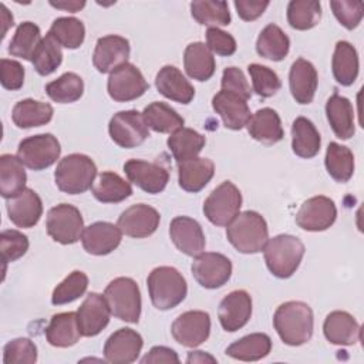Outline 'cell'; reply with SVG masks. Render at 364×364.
<instances>
[{
	"instance_id": "1",
	"label": "cell",
	"mask_w": 364,
	"mask_h": 364,
	"mask_svg": "<svg viewBox=\"0 0 364 364\" xmlns=\"http://www.w3.org/2000/svg\"><path fill=\"white\" fill-rule=\"evenodd\" d=\"M313 310L303 301H286L277 307L273 326L287 346H301L313 336Z\"/></svg>"
},
{
	"instance_id": "2",
	"label": "cell",
	"mask_w": 364,
	"mask_h": 364,
	"mask_svg": "<svg viewBox=\"0 0 364 364\" xmlns=\"http://www.w3.org/2000/svg\"><path fill=\"white\" fill-rule=\"evenodd\" d=\"M226 237L240 253L262 252L269 240L267 223L260 213L245 210L228 225Z\"/></svg>"
},
{
	"instance_id": "3",
	"label": "cell",
	"mask_w": 364,
	"mask_h": 364,
	"mask_svg": "<svg viewBox=\"0 0 364 364\" xmlns=\"http://www.w3.org/2000/svg\"><path fill=\"white\" fill-rule=\"evenodd\" d=\"M148 291L158 310H169L182 303L188 293L185 277L171 266L155 267L148 279Z\"/></svg>"
},
{
	"instance_id": "4",
	"label": "cell",
	"mask_w": 364,
	"mask_h": 364,
	"mask_svg": "<svg viewBox=\"0 0 364 364\" xmlns=\"http://www.w3.org/2000/svg\"><path fill=\"white\" fill-rule=\"evenodd\" d=\"M263 252L270 273L279 279H287L299 269L304 256V245L296 236L277 235L267 240Z\"/></svg>"
},
{
	"instance_id": "5",
	"label": "cell",
	"mask_w": 364,
	"mask_h": 364,
	"mask_svg": "<svg viewBox=\"0 0 364 364\" xmlns=\"http://www.w3.org/2000/svg\"><path fill=\"white\" fill-rule=\"evenodd\" d=\"M97 166L94 161L82 154H71L64 156L55 168L54 179L61 192L68 195L84 193L94 185Z\"/></svg>"
},
{
	"instance_id": "6",
	"label": "cell",
	"mask_w": 364,
	"mask_h": 364,
	"mask_svg": "<svg viewBox=\"0 0 364 364\" xmlns=\"http://www.w3.org/2000/svg\"><path fill=\"white\" fill-rule=\"evenodd\" d=\"M104 297L111 314L128 323H138L141 316V291L131 277H117L105 287Z\"/></svg>"
},
{
	"instance_id": "7",
	"label": "cell",
	"mask_w": 364,
	"mask_h": 364,
	"mask_svg": "<svg viewBox=\"0 0 364 364\" xmlns=\"http://www.w3.org/2000/svg\"><path fill=\"white\" fill-rule=\"evenodd\" d=\"M242 193L230 181L222 182L203 202V213L216 226H228L240 212Z\"/></svg>"
},
{
	"instance_id": "8",
	"label": "cell",
	"mask_w": 364,
	"mask_h": 364,
	"mask_svg": "<svg viewBox=\"0 0 364 364\" xmlns=\"http://www.w3.org/2000/svg\"><path fill=\"white\" fill-rule=\"evenodd\" d=\"M61 154L58 139L53 134H38L24 138L17 148V158L33 171H41L57 162Z\"/></svg>"
},
{
	"instance_id": "9",
	"label": "cell",
	"mask_w": 364,
	"mask_h": 364,
	"mask_svg": "<svg viewBox=\"0 0 364 364\" xmlns=\"http://www.w3.org/2000/svg\"><path fill=\"white\" fill-rule=\"evenodd\" d=\"M46 228L53 240L61 245H73L81 239L84 220L75 206L70 203H60L48 210Z\"/></svg>"
},
{
	"instance_id": "10",
	"label": "cell",
	"mask_w": 364,
	"mask_h": 364,
	"mask_svg": "<svg viewBox=\"0 0 364 364\" xmlns=\"http://www.w3.org/2000/svg\"><path fill=\"white\" fill-rule=\"evenodd\" d=\"M111 139L121 148H135L149 136L148 125L141 112L135 109L114 114L108 125Z\"/></svg>"
},
{
	"instance_id": "11",
	"label": "cell",
	"mask_w": 364,
	"mask_h": 364,
	"mask_svg": "<svg viewBox=\"0 0 364 364\" xmlns=\"http://www.w3.org/2000/svg\"><path fill=\"white\" fill-rule=\"evenodd\" d=\"M192 274L205 289L222 287L232 274V262L222 253L202 252L192 262Z\"/></svg>"
},
{
	"instance_id": "12",
	"label": "cell",
	"mask_w": 364,
	"mask_h": 364,
	"mask_svg": "<svg viewBox=\"0 0 364 364\" xmlns=\"http://www.w3.org/2000/svg\"><path fill=\"white\" fill-rule=\"evenodd\" d=\"M142 73L131 63H125L109 73L107 90L109 97L118 102H127L139 98L148 90Z\"/></svg>"
},
{
	"instance_id": "13",
	"label": "cell",
	"mask_w": 364,
	"mask_h": 364,
	"mask_svg": "<svg viewBox=\"0 0 364 364\" xmlns=\"http://www.w3.org/2000/svg\"><path fill=\"white\" fill-rule=\"evenodd\" d=\"M175 341L185 347H198L208 340L210 333V317L206 311L191 310L175 318L171 326Z\"/></svg>"
},
{
	"instance_id": "14",
	"label": "cell",
	"mask_w": 364,
	"mask_h": 364,
	"mask_svg": "<svg viewBox=\"0 0 364 364\" xmlns=\"http://www.w3.org/2000/svg\"><path fill=\"white\" fill-rule=\"evenodd\" d=\"M337 218V208L333 199L318 195L303 202L296 213V223L303 230L321 232L328 229Z\"/></svg>"
},
{
	"instance_id": "15",
	"label": "cell",
	"mask_w": 364,
	"mask_h": 364,
	"mask_svg": "<svg viewBox=\"0 0 364 364\" xmlns=\"http://www.w3.org/2000/svg\"><path fill=\"white\" fill-rule=\"evenodd\" d=\"M159 220L161 215L155 208L145 203H136L119 215L117 226L124 235L142 239L155 233L159 226Z\"/></svg>"
},
{
	"instance_id": "16",
	"label": "cell",
	"mask_w": 364,
	"mask_h": 364,
	"mask_svg": "<svg viewBox=\"0 0 364 364\" xmlns=\"http://www.w3.org/2000/svg\"><path fill=\"white\" fill-rule=\"evenodd\" d=\"M124 172L129 182L146 193H159L166 188L169 172L159 164L142 159H129L124 164Z\"/></svg>"
},
{
	"instance_id": "17",
	"label": "cell",
	"mask_w": 364,
	"mask_h": 364,
	"mask_svg": "<svg viewBox=\"0 0 364 364\" xmlns=\"http://www.w3.org/2000/svg\"><path fill=\"white\" fill-rule=\"evenodd\" d=\"M111 310L104 296L90 293L77 310V321L81 336L94 337L109 323Z\"/></svg>"
},
{
	"instance_id": "18",
	"label": "cell",
	"mask_w": 364,
	"mask_h": 364,
	"mask_svg": "<svg viewBox=\"0 0 364 364\" xmlns=\"http://www.w3.org/2000/svg\"><path fill=\"white\" fill-rule=\"evenodd\" d=\"M144 346L139 333L132 328H119L112 333L104 346L105 361L112 364H129L136 361Z\"/></svg>"
},
{
	"instance_id": "19",
	"label": "cell",
	"mask_w": 364,
	"mask_h": 364,
	"mask_svg": "<svg viewBox=\"0 0 364 364\" xmlns=\"http://www.w3.org/2000/svg\"><path fill=\"white\" fill-rule=\"evenodd\" d=\"M129 51V41L125 37L115 34L104 36L97 40L92 64L102 74L112 73L115 68L127 63Z\"/></svg>"
},
{
	"instance_id": "20",
	"label": "cell",
	"mask_w": 364,
	"mask_h": 364,
	"mask_svg": "<svg viewBox=\"0 0 364 364\" xmlns=\"http://www.w3.org/2000/svg\"><path fill=\"white\" fill-rule=\"evenodd\" d=\"M252 316V299L245 290L230 291L222 299L218 309L220 326L226 331H237L247 324Z\"/></svg>"
},
{
	"instance_id": "21",
	"label": "cell",
	"mask_w": 364,
	"mask_h": 364,
	"mask_svg": "<svg viewBox=\"0 0 364 364\" xmlns=\"http://www.w3.org/2000/svg\"><path fill=\"white\" fill-rule=\"evenodd\" d=\"M169 236L178 250L188 256H198L203 252L206 240L198 220L188 216H176L169 225Z\"/></svg>"
},
{
	"instance_id": "22",
	"label": "cell",
	"mask_w": 364,
	"mask_h": 364,
	"mask_svg": "<svg viewBox=\"0 0 364 364\" xmlns=\"http://www.w3.org/2000/svg\"><path fill=\"white\" fill-rule=\"evenodd\" d=\"M122 239V232L118 226L109 222H95L87 226L81 235L82 247L87 253L104 256L115 250Z\"/></svg>"
},
{
	"instance_id": "23",
	"label": "cell",
	"mask_w": 364,
	"mask_h": 364,
	"mask_svg": "<svg viewBox=\"0 0 364 364\" xmlns=\"http://www.w3.org/2000/svg\"><path fill=\"white\" fill-rule=\"evenodd\" d=\"M7 213L17 228L30 229L38 223L43 215L41 199L33 189L26 188L7 199Z\"/></svg>"
},
{
	"instance_id": "24",
	"label": "cell",
	"mask_w": 364,
	"mask_h": 364,
	"mask_svg": "<svg viewBox=\"0 0 364 364\" xmlns=\"http://www.w3.org/2000/svg\"><path fill=\"white\" fill-rule=\"evenodd\" d=\"M212 107L216 114L220 115L225 127L229 129H242L247 125L252 117L246 100L223 90L213 95Z\"/></svg>"
},
{
	"instance_id": "25",
	"label": "cell",
	"mask_w": 364,
	"mask_h": 364,
	"mask_svg": "<svg viewBox=\"0 0 364 364\" xmlns=\"http://www.w3.org/2000/svg\"><path fill=\"white\" fill-rule=\"evenodd\" d=\"M317 84H318V77L314 65L304 58H297L291 64L290 73H289L290 92L296 100V102L310 104L314 98Z\"/></svg>"
},
{
	"instance_id": "26",
	"label": "cell",
	"mask_w": 364,
	"mask_h": 364,
	"mask_svg": "<svg viewBox=\"0 0 364 364\" xmlns=\"http://www.w3.org/2000/svg\"><path fill=\"white\" fill-rule=\"evenodd\" d=\"M323 333L327 341L337 346H351L360 340V324L358 321L347 311L336 310L327 314Z\"/></svg>"
},
{
	"instance_id": "27",
	"label": "cell",
	"mask_w": 364,
	"mask_h": 364,
	"mask_svg": "<svg viewBox=\"0 0 364 364\" xmlns=\"http://www.w3.org/2000/svg\"><path fill=\"white\" fill-rule=\"evenodd\" d=\"M155 87L164 97L181 104H189L195 97L192 84L173 65H164L158 71Z\"/></svg>"
},
{
	"instance_id": "28",
	"label": "cell",
	"mask_w": 364,
	"mask_h": 364,
	"mask_svg": "<svg viewBox=\"0 0 364 364\" xmlns=\"http://www.w3.org/2000/svg\"><path fill=\"white\" fill-rule=\"evenodd\" d=\"M215 165L209 158H193L178 162V182L186 192H199L213 178Z\"/></svg>"
},
{
	"instance_id": "29",
	"label": "cell",
	"mask_w": 364,
	"mask_h": 364,
	"mask_svg": "<svg viewBox=\"0 0 364 364\" xmlns=\"http://www.w3.org/2000/svg\"><path fill=\"white\" fill-rule=\"evenodd\" d=\"M326 115L336 136L348 139L354 135V109L348 98L334 92L326 102Z\"/></svg>"
},
{
	"instance_id": "30",
	"label": "cell",
	"mask_w": 364,
	"mask_h": 364,
	"mask_svg": "<svg viewBox=\"0 0 364 364\" xmlns=\"http://www.w3.org/2000/svg\"><path fill=\"white\" fill-rule=\"evenodd\" d=\"M246 127L250 136L264 145H273L282 141L284 135L280 117L272 108L257 109Z\"/></svg>"
},
{
	"instance_id": "31",
	"label": "cell",
	"mask_w": 364,
	"mask_h": 364,
	"mask_svg": "<svg viewBox=\"0 0 364 364\" xmlns=\"http://www.w3.org/2000/svg\"><path fill=\"white\" fill-rule=\"evenodd\" d=\"M80 337L81 333L78 328L77 313L73 311L54 314L46 328V338L54 347H71L80 340Z\"/></svg>"
},
{
	"instance_id": "32",
	"label": "cell",
	"mask_w": 364,
	"mask_h": 364,
	"mask_svg": "<svg viewBox=\"0 0 364 364\" xmlns=\"http://www.w3.org/2000/svg\"><path fill=\"white\" fill-rule=\"evenodd\" d=\"M183 67L191 78L208 81L215 73V57L203 43H191L183 54Z\"/></svg>"
},
{
	"instance_id": "33",
	"label": "cell",
	"mask_w": 364,
	"mask_h": 364,
	"mask_svg": "<svg viewBox=\"0 0 364 364\" xmlns=\"http://www.w3.org/2000/svg\"><path fill=\"white\" fill-rule=\"evenodd\" d=\"M321 145L320 134L316 129L314 124L304 118L299 117L293 121L291 125V149L300 158H313L318 154Z\"/></svg>"
},
{
	"instance_id": "34",
	"label": "cell",
	"mask_w": 364,
	"mask_h": 364,
	"mask_svg": "<svg viewBox=\"0 0 364 364\" xmlns=\"http://www.w3.org/2000/svg\"><path fill=\"white\" fill-rule=\"evenodd\" d=\"M333 75L344 87L351 85L358 75V54L348 41H338L331 60Z\"/></svg>"
},
{
	"instance_id": "35",
	"label": "cell",
	"mask_w": 364,
	"mask_h": 364,
	"mask_svg": "<svg viewBox=\"0 0 364 364\" xmlns=\"http://www.w3.org/2000/svg\"><path fill=\"white\" fill-rule=\"evenodd\" d=\"M54 109L50 104L37 100H21L18 101L11 112L14 125L18 128L41 127L51 121Z\"/></svg>"
},
{
	"instance_id": "36",
	"label": "cell",
	"mask_w": 364,
	"mask_h": 364,
	"mask_svg": "<svg viewBox=\"0 0 364 364\" xmlns=\"http://www.w3.org/2000/svg\"><path fill=\"white\" fill-rule=\"evenodd\" d=\"M272 350V340L264 333L247 334L226 348V354L240 361H257L264 358Z\"/></svg>"
},
{
	"instance_id": "37",
	"label": "cell",
	"mask_w": 364,
	"mask_h": 364,
	"mask_svg": "<svg viewBox=\"0 0 364 364\" xmlns=\"http://www.w3.org/2000/svg\"><path fill=\"white\" fill-rule=\"evenodd\" d=\"M166 144L176 162H182L198 158L199 152L203 149L206 144V139L202 134L196 132L195 129L182 127L171 134Z\"/></svg>"
},
{
	"instance_id": "38",
	"label": "cell",
	"mask_w": 364,
	"mask_h": 364,
	"mask_svg": "<svg viewBox=\"0 0 364 364\" xmlns=\"http://www.w3.org/2000/svg\"><path fill=\"white\" fill-rule=\"evenodd\" d=\"M27 175L24 165L17 156L4 154L0 156V193L10 199L26 189Z\"/></svg>"
},
{
	"instance_id": "39",
	"label": "cell",
	"mask_w": 364,
	"mask_h": 364,
	"mask_svg": "<svg viewBox=\"0 0 364 364\" xmlns=\"http://www.w3.org/2000/svg\"><path fill=\"white\" fill-rule=\"evenodd\" d=\"M92 195L102 203H118L132 195V186L118 173L105 171L92 185Z\"/></svg>"
},
{
	"instance_id": "40",
	"label": "cell",
	"mask_w": 364,
	"mask_h": 364,
	"mask_svg": "<svg viewBox=\"0 0 364 364\" xmlns=\"http://www.w3.org/2000/svg\"><path fill=\"white\" fill-rule=\"evenodd\" d=\"M290 48V40L284 31L276 24H267L259 34L256 41V51L260 57L280 61L283 60Z\"/></svg>"
},
{
	"instance_id": "41",
	"label": "cell",
	"mask_w": 364,
	"mask_h": 364,
	"mask_svg": "<svg viewBox=\"0 0 364 364\" xmlns=\"http://www.w3.org/2000/svg\"><path fill=\"white\" fill-rule=\"evenodd\" d=\"M142 117L148 125L155 132L171 134L183 127V118L165 102H151L144 108Z\"/></svg>"
},
{
	"instance_id": "42",
	"label": "cell",
	"mask_w": 364,
	"mask_h": 364,
	"mask_svg": "<svg viewBox=\"0 0 364 364\" xmlns=\"http://www.w3.org/2000/svg\"><path fill=\"white\" fill-rule=\"evenodd\" d=\"M326 169L328 175L340 183L350 181L354 173V155L353 152L337 142H330L326 151Z\"/></svg>"
},
{
	"instance_id": "43",
	"label": "cell",
	"mask_w": 364,
	"mask_h": 364,
	"mask_svg": "<svg viewBox=\"0 0 364 364\" xmlns=\"http://www.w3.org/2000/svg\"><path fill=\"white\" fill-rule=\"evenodd\" d=\"M191 14L203 26L218 27L230 24V11L226 1L195 0L191 3Z\"/></svg>"
},
{
	"instance_id": "44",
	"label": "cell",
	"mask_w": 364,
	"mask_h": 364,
	"mask_svg": "<svg viewBox=\"0 0 364 364\" xmlns=\"http://www.w3.org/2000/svg\"><path fill=\"white\" fill-rule=\"evenodd\" d=\"M48 34L60 46L74 50L82 44L85 37V27L82 21L75 17H58L53 21Z\"/></svg>"
},
{
	"instance_id": "45",
	"label": "cell",
	"mask_w": 364,
	"mask_h": 364,
	"mask_svg": "<svg viewBox=\"0 0 364 364\" xmlns=\"http://www.w3.org/2000/svg\"><path fill=\"white\" fill-rule=\"evenodd\" d=\"M40 41H41V33L38 26H36L31 21H24L16 28V33L9 46V53L13 57L31 61L33 54L38 47Z\"/></svg>"
},
{
	"instance_id": "46",
	"label": "cell",
	"mask_w": 364,
	"mask_h": 364,
	"mask_svg": "<svg viewBox=\"0 0 364 364\" xmlns=\"http://www.w3.org/2000/svg\"><path fill=\"white\" fill-rule=\"evenodd\" d=\"M46 92L54 102L70 104L81 98L84 82L75 73H64L61 77L46 85Z\"/></svg>"
},
{
	"instance_id": "47",
	"label": "cell",
	"mask_w": 364,
	"mask_h": 364,
	"mask_svg": "<svg viewBox=\"0 0 364 364\" xmlns=\"http://www.w3.org/2000/svg\"><path fill=\"white\" fill-rule=\"evenodd\" d=\"M321 18V4L316 0H293L287 6V21L296 30H310Z\"/></svg>"
},
{
	"instance_id": "48",
	"label": "cell",
	"mask_w": 364,
	"mask_h": 364,
	"mask_svg": "<svg viewBox=\"0 0 364 364\" xmlns=\"http://www.w3.org/2000/svg\"><path fill=\"white\" fill-rule=\"evenodd\" d=\"M61 61V46L47 33V36L41 38L38 47L36 48L31 63L40 75H50L60 67Z\"/></svg>"
},
{
	"instance_id": "49",
	"label": "cell",
	"mask_w": 364,
	"mask_h": 364,
	"mask_svg": "<svg viewBox=\"0 0 364 364\" xmlns=\"http://www.w3.org/2000/svg\"><path fill=\"white\" fill-rule=\"evenodd\" d=\"M88 287V277L81 270L71 272L53 291L51 303L54 306H61L71 303L81 297Z\"/></svg>"
},
{
	"instance_id": "50",
	"label": "cell",
	"mask_w": 364,
	"mask_h": 364,
	"mask_svg": "<svg viewBox=\"0 0 364 364\" xmlns=\"http://www.w3.org/2000/svg\"><path fill=\"white\" fill-rule=\"evenodd\" d=\"M247 71L252 78L253 91L259 97L269 98L282 88V81L279 75L269 67L260 64H250L247 67Z\"/></svg>"
},
{
	"instance_id": "51",
	"label": "cell",
	"mask_w": 364,
	"mask_h": 364,
	"mask_svg": "<svg viewBox=\"0 0 364 364\" xmlns=\"http://www.w3.org/2000/svg\"><path fill=\"white\" fill-rule=\"evenodd\" d=\"M4 364H33L37 361V347L26 337L14 338L4 346Z\"/></svg>"
},
{
	"instance_id": "52",
	"label": "cell",
	"mask_w": 364,
	"mask_h": 364,
	"mask_svg": "<svg viewBox=\"0 0 364 364\" xmlns=\"http://www.w3.org/2000/svg\"><path fill=\"white\" fill-rule=\"evenodd\" d=\"M28 250V239L18 230L9 229L0 233V253L6 263L14 262L26 255Z\"/></svg>"
},
{
	"instance_id": "53",
	"label": "cell",
	"mask_w": 364,
	"mask_h": 364,
	"mask_svg": "<svg viewBox=\"0 0 364 364\" xmlns=\"http://www.w3.org/2000/svg\"><path fill=\"white\" fill-rule=\"evenodd\" d=\"M330 7L336 18L347 28H355L364 14V4L361 1H351V0H334L330 1Z\"/></svg>"
},
{
	"instance_id": "54",
	"label": "cell",
	"mask_w": 364,
	"mask_h": 364,
	"mask_svg": "<svg viewBox=\"0 0 364 364\" xmlns=\"http://www.w3.org/2000/svg\"><path fill=\"white\" fill-rule=\"evenodd\" d=\"M220 85L223 91L233 92L246 101L252 97L250 85L242 70H239L237 67H228L223 70Z\"/></svg>"
},
{
	"instance_id": "55",
	"label": "cell",
	"mask_w": 364,
	"mask_h": 364,
	"mask_svg": "<svg viewBox=\"0 0 364 364\" xmlns=\"http://www.w3.org/2000/svg\"><path fill=\"white\" fill-rule=\"evenodd\" d=\"M206 46L218 55H232L236 51V40L226 31L218 27H209L206 30Z\"/></svg>"
},
{
	"instance_id": "56",
	"label": "cell",
	"mask_w": 364,
	"mask_h": 364,
	"mask_svg": "<svg viewBox=\"0 0 364 364\" xmlns=\"http://www.w3.org/2000/svg\"><path fill=\"white\" fill-rule=\"evenodd\" d=\"M0 81L6 90L16 91L23 87L24 68L18 61L1 58L0 61Z\"/></svg>"
},
{
	"instance_id": "57",
	"label": "cell",
	"mask_w": 364,
	"mask_h": 364,
	"mask_svg": "<svg viewBox=\"0 0 364 364\" xmlns=\"http://www.w3.org/2000/svg\"><path fill=\"white\" fill-rule=\"evenodd\" d=\"M269 1H255V0H236L235 7L239 17L245 21H253L260 17L267 9Z\"/></svg>"
},
{
	"instance_id": "58",
	"label": "cell",
	"mask_w": 364,
	"mask_h": 364,
	"mask_svg": "<svg viewBox=\"0 0 364 364\" xmlns=\"http://www.w3.org/2000/svg\"><path fill=\"white\" fill-rule=\"evenodd\" d=\"M142 364H146V363H179V357L178 354L169 348V347H164V346H156V347H152L149 350V353L141 360Z\"/></svg>"
},
{
	"instance_id": "59",
	"label": "cell",
	"mask_w": 364,
	"mask_h": 364,
	"mask_svg": "<svg viewBox=\"0 0 364 364\" xmlns=\"http://www.w3.org/2000/svg\"><path fill=\"white\" fill-rule=\"evenodd\" d=\"M50 4L55 9H61V10L75 13V11L81 10L85 6V1H75V0H71V1H50Z\"/></svg>"
},
{
	"instance_id": "60",
	"label": "cell",
	"mask_w": 364,
	"mask_h": 364,
	"mask_svg": "<svg viewBox=\"0 0 364 364\" xmlns=\"http://www.w3.org/2000/svg\"><path fill=\"white\" fill-rule=\"evenodd\" d=\"M0 17H1V38L6 36L9 27H11L13 23V16L10 14V11L7 10V7L4 4H0Z\"/></svg>"
},
{
	"instance_id": "61",
	"label": "cell",
	"mask_w": 364,
	"mask_h": 364,
	"mask_svg": "<svg viewBox=\"0 0 364 364\" xmlns=\"http://www.w3.org/2000/svg\"><path fill=\"white\" fill-rule=\"evenodd\" d=\"M206 361L216 363V358L209 355L205 351H191L186 358V363H206Z\"/></svg>"
}]
</instances>
